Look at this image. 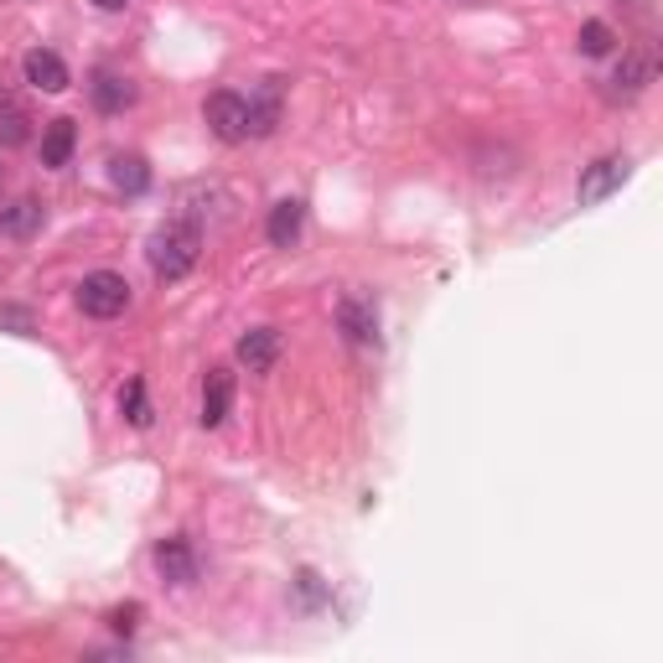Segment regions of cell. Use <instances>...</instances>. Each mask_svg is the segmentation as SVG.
<instances>
[{
  "instance_id": "obj_9",
  "label": "cell",
  "mask_w": 663,
  "mask_h": 663,
  "mask_svg": "<svg viewBox=\"0 0 663 663\" xmlns=\"http://www.w3.org/2000/svg\"><path fill=\"white\" fill-rule=\"evenodd\" d=\"M301 228H306V202L301 197H280L270 208V218H265V239H270L275 249H296Z\"/></svg>"
},
{
  "instance_id": "obj_14",
  "label": "cell",
  "mask_w": 663,
  "mask_h": 663,
  "mask_svg": "<svg viewBox=\"0 0 663 663\" xmlns=\"http://www.w3.org/2000/svg\"><path fill=\"white\" fill-rule=\"evenodd\" d=\"M653 73H659V58H653V47H633V52H622V62H617V89H627V93H637V89H649L653 83Z\"/></svg>"
},
{
  "instance_id": "obj_13",
  "label": "cell",
  "mask_w": 663,
  "mask_h": 663,
  "mask_svg": "<svg viewBox=\"0 0 663 663\" xmlns=\"http://www.w3.org/2000/svg\"><path fill=\"white\" fill-rule=\"evenodd\" d=\"M42 224H47V208L37 197H16L11 208H0V234L6 239H31Z\"/></svg>"
},
{
  "instance_id": "obj_10",
  "label": "cell",
  "mask_w": 663,
  "mask_h": 663,
  "mask_svg": "<svg viewBox=\"0 0 663 663\" xmlns=\"http://www.w3.org/2000/svg\"><path fill=\"white\" fill-rule=\"evenodd\" d=\"M21 68H27L31 89H42V93H62L68 83H73V78H68V62H62L58 52H47V47H31Z\"/></svg>"
},
{
  "instance_id": "obj_15",
  "label": "cell",
  "mask_w": 663,
  "mask_h": 663,
  "mask_svg": "<svg viewBox=\"0 0 663 663\" xmlns=\"http://www.w3.org/2000/svg\"><path fill=\"white\" fill-rule=\"evenodd\" d=\"M73 146H78V125L73 120H52L42 130V166L47 171H62L73 161Z\"/></svg>"
},
{
  "instance_id": "obj_23",
  "label": "cell",
  "mask_w": 663,
  "mask_h": 663,
  "mask_svg": "<svg viewBox=\"0 0 663 663\" xmlns=\"http://www.w3.org/2000/svg\"><path fill=\"white\" fill-rule=\"evenodd\" d=\"M93 6H99V11H125L130 0H93Z\"/></svg>"
},
{
  "instance_id": "obj_12",
  "label": "cell",
  "mask_w": 663,
  "mask_h": 663,
  "mask_svg": "<svg viewBox=\"0 0 663 663\" xmlns=\"http://www.w3.org/2000/svg\"><path fill=\"white\" fill-rule=\"evenodd\" d=\"M275 358H280V332L275 327H255L239 337V363L249 374H270Z\"/></svg>"
},
{
  "instance_id": "obj_16",
  "label": "cell",
  "mask_w": 663,
  "mask_h": 663,
  "mask_svg": "<svg viewBox=\"0 0 663 663\" xmlns=\"http://www.w3.org/2000/svg\"><path fill=\"white\" fill-rule=\"evenodd\" d=\"M109 181L120 187V192H130V197H140L146 187H151V166H146V156H115L109 161Z\"/></svg>"
},
{
  "instance_id": "obj_2",
  "label": "cell",
  "mask_w": 663,
  "mask_h": 663,
  "mask_svg": "<svg viewBox=\"0 0 663 663\" xmlns=\"http://www.w3.org/2000/svg\"><path fill=\"white\" fill-rule=\"evenodd\" d=\"M78 311L93 321H115L130 311V280L115 270H93L78 280Z\"/></svg>"
},
{
  "instance_id": "obj_8",
  "label": "cell",
  "mask_w": 663,
  "mask_h": 663,
  "mask_svg": "<svg viewBox=\"0 0 663 663\" xmlns=\"http://www.w3.org/2000/svg\"><path fill=\"white\" fill-rule=\"evenodd\" d=\"M156 571H161L166 586H192V581H197V550H192V540L171 534V540L156 544Z\"/></svg>"
},
{
  "instance_id": "obj_22",
  "label": "cell",
  "mask_w": 663,
  "mask_h": 663,
  "mask_svg": "<svg viewBox=\"0 0 663 663\" xmlns=\"http://www.w3.org/2000/svg\"><path fill=\"white\" fill-rule=\"evenodd\" d=\"M0 327H16V332H31V317H27V311H0Z\"/></svg>"
},
{
  "instance_id": "obj_19",
  "label": "cell",
  "mask_w": 663,
  "mask_h": 663,
  "mask_svg": "<svg viewBox=\"0 0 663 663\" xmlns=\"http://www.w3.org/2000/svg\"><path fill=\"white\" fill-rule=\"evenodd\" d=\"M27 109L21 105H11V99H6V105H0V140H6V146H21V140H27Z\"/></svg>"
},
{
  "instance_id": "obj_21",
  "label": "cell",
  "mask_w": 663,
  "mask_h": 663,
  "mask_svg": "<svg viewBox=\"0 0 663 663\" xmlns=\"http://www.w3.org/2000/svg\"><path fill=\"white\" fill-rule=\"evenodd\" d=\"M296 586H301V602H306V606H321V602H327V586H321L317 571H301V575H296Z\"/></svg>"
},
{
  "instance_id": "obj_18",
  "label": "cell",
  "mask_w": 663,
  "mask_h": 663,
  "mask_svg": "<svg viewBox=\"0 0 663 663\" xmlns=\"http://www.w3.org/2000/svg\"><path fill=\"white\" fill-rule=\"evenodd\" d=\"M575 47H581L586 58H606V52L617 47V31L606 27V21H586V27H581V37H575Z\"/></svg>"
},
{
  "instance_id": "obj_20",
  "label": "cell",
  "mask_w": 663,
  "mask_h": 663,
  "mask_svg": "<svg viewBox=\"0 0 663 663\" xmlns=\"http://www.w3.org/2000/svg\"><path fill=\"white\" fill-rule=\"evenodd\" d=\"M109 627H115V633H136L140 627V602H125V606H115V612H109Z\"/></svg>"
},
{
  "instance_id": "obj_3",
  "label": "cell",
  "mask_w": 663,
  "mask_h": 663,
  "mask_svg": "<svg viewBox=\"0 0 663 663\" xmlns=\"http://www.w3.org/2000/svg\"><path fill=\"white\" fill-rule=\"evenodd\" d=\"M202 120H208V130L224 146H244L249 140V99L234 89H212L208 99H202Z\"/></svg>"
},
{
  "instance_id": "obj_4",
  "label": "cell",
  "mask_w": 663,
  "mask_h": 663,
  "mask_svg": "<svg viewBox=\"0 0 663 663\" xmlns=\"http://www.w3.org/2000/svg\"><path fill=\"white\" fill-rule=\"evenodd\" d=\"M622 181H627V156H602V161H591L586 171H581L575 202H581V208H596V202H606V197L617 192Z\"/></svg>"
},
{
  "instance_id": "obj_17",
  "label": "cell",
  "mask_w": 663,
  "mask_h": 663,
  "mask_svg": "<svg viewBox=\"0 0 663 663\" xmlns=\"http://www.w3.org/2000/svg\"><path fill=\"white\" fill-rule=\"evenodd\" d=\"M120 415L136 425V431H146V425H151V405H146V378H130V384L120 389Z\"/></svg>"
},
{
  "instance_id": "obj_6",
  "label": "cell",
  "mask_w": 663,
  "mask_h": 663,
  "mask_svg": "<svg viewBox=\"0 0 663 663\" xmlns=\"http://www.w3.org/2000/svg\"><path fill=\"white\" fill-rule=\"evenodd\" d=\"M337 327H343V337L353 347H374L378 343V306H374V296H343L337 301Z\"/></svg>"
},
{
  "instance_id": "obj_24",
  "label": "cell",
  "mask_w": 663,
  "mask_h": 663,
  "mask_svg": "<svg viewBox=\"0 0 663 663\" xmlns=\"http://www.w3.org/2000/svg\"><path fill=\"white\" fill-rule=\"evenodd\" d=\"M622 6H633V0H622Z\"/></svg>"
},
{
  "instance_id": "obj_7",
  "label": "cell",
  "mask_w": 663,
  "mask_h": 663,
  "mask_svg": "<svg viewBox=\"0 0 663 663\" xmlns=\"http://www.w3.org/2000/svg\"><path fill=\"white\" fill-rule=\"evenodd\" d=\"M89 99L99 115H125V109L136 105V78L120 73V68H93Z\"/></svg>"
},
{
  "instance_id": "obj_1",
  "label": "cell",
  "mask_w": 663,
  "mask_h": 663,
  "mask_svg": "<svg viewBox=\"0 0 663 663\" xmlns=\"http://www.w3.org/2000/svg\"><path fill=\"white\" fill-rule=\"evenodd\" d=\"M197 255H202V228L192 218H171V224H161L151 234V270L166 286L181 280V275H192Z\"/></svg>"
},
{
  "instance_id": "obj_11",
  "label": "cell",
  "mask_w": 663,
  "mask_h": 663,
  "mask_svg": "<svg viewBox=\"0 0 663 663\" xmlns=\"http://www.w3.org/2000/svg\"><path fill=\"white\" fill-rule=\"evenodd\" d=\"M228 409H234V374L228 368H208V378H202V425L218 431L228 420Z\"/></svg>"
},
{
  "instance_id": "obj_5",
  "label": "cell",
  "mask_w": 663,
  "mask_h": 663,
  "mask_svg": "<svg viewBox=\"0 0 663 663\" xmlns=\"http://www.w3.org/2000/svg\"><path fill=\"white\" fill-rule=\"evenodd\" d=\"M280 115H286V83L280 78H259V89L249 93V140L275 136Z\"/></svg>"
}]
</instances>
